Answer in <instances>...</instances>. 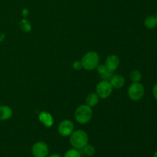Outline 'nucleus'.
I'll return each mask as SVG.
<instances>
[{"mask_svg": "<svg viewBox=\"0 0 157 157\" xmlns=\"http://www.w3.org/2000/svg\"><path fill=\"white\" fill-rule=\"evenodd\" d=\"M69 141L73 148L81 150L86 145L88 144L89 137L87 133L84 130H74L73 133L70 135Z\"/></svg>", "mask_w": 157, "mask_h": 157, "instance_id": "nucleus-1", "label": "nucleus"}, {"mask_svg": "<svg viewBox=\"0 0 157 157\" xmlns=\"http://www.w3.org/2000/svg\"><path fill=\"white\" fill-rule=\"evenodd\" d=\"M92 117H93V110L91 107L87 104H81L75 110V118L78 124H87L90 121Z\"/></svg>", "mask_w": 157, "mask_h": 157, "instance_id": "nucleus-2", "label": "nucleus"}, {"mask_svg": "<svg viewBox=\"0 0 157 157\" xmlns=\"http://www.w3.org/2000/svg\"><path fill=\"white\" fill-rule=\"evenodd\" d=\"M82 67L87 71H93L97 68L100 62V57L96 52L90 51L84 54L81 60Z\"/></svg>", "mask_w": 157, "mask_h": 157, "instance_id": "nucleus-3", "label": "nucleus"}, {"mask_svg": "<svg viewBox=\"0 0 157 157\" xmlns=\"http://www.w3.org/2000/svg\"><path fill=\"white\" fill-rule=\"evenodd\" d=\"M129 98L133 101L142 99L145 94V88L140 82L132 83L127 90Z\"/></svg>", "mask_w": 157, "mask_h": 157, "instance_id": "nucleus-4", "label": "nucleus"}, {"mask_svg": "<svg viewBox=\"0 0 157 157\" xmlns=\"http://www.w3.org/2000/svg\"><path fill=\"white\" fill-rule=\"evenodd\" d=\"M113 89L110 81L107 80H102L97 85L96 93L101 99H107L111 95Z\"/></svg>", "mask_w": 157, "mask_h": 157, "instance_id": "nucleus-5", "label": "nucleus"}, {"mask_svg": "<svg viewBox=\"0 0 157 157\" xmlns=\"http://www.w3.org/2000/svg\"><path fill=\"white\" fill-rule=\"evenodd\" d=\"M32 153L34 157H46L49 153L48 146L43 141H38L32 147Z\"/></svg>", "mask_w": 157, "mask_h": 157, "instance_id": "nucleus-6", "label": "nucleus"}, {"mask_svg": "<svg viewBox=\"0 0 157 157\" xmlns=\"http://www.w3.org/2000/svg\"><path fill=\"white\" fill-rule=\"evenodd\" d=\"M74 128L75 126L71 121L64 120L58 124V131L61 136L66 137V136H70V135L73 133Z\"/></svg>", "mask_w": 157, "mask_h": 157, "instance_id": "nucleus-7", "label": "nucleus"}, {"mask_svg": "<svg viewBox=\"0 0 157 157\" xmlns=\"http://www.w3.org/2000/svg\"><path fill=\"white\" fill-rule=\"evenodd\" d=\"M104 65L106 66L107 69L110 71H114L115 70L118 68L120 65V58L118 56L115 55H110L106 58L105 64Z\"/></svg>", "mask_w": 157, "mask_h": 157, "instance_id": "nucleus-8", "label": "nucleus"}, {"mask_svg": "<svg viewBox=\"0 0 157 157\" xmlns=\"http://www.w3.org/2000/svg\"><path fill=\"white\" fill-rule=\"evenodd\" d=\"M38 120L45 127H51L54 124L53 117L47 111H41L38 115Z\"/></svg>", "mask_w": 157, "mask_h": 157, "instance_id": "nucleus-9", "label": "nucleus"}, {"mask_svg": "<svg viewBox=\"0 0 157 157\" xmlns=\"http://www.w3.org/2000/svg\"><path fill=\"white\" fill-rule=\"evenodd\" d=\"M109 81L113 88L115 89L121 88L125 84V78L123 75H113Z\"/></svg>", "mask_w": 157, "mask_h": 157, "instance_id": "nucleus-10", "label": "nucleus"}, {"mask_svg": "<svg viewBox=\"0 0 157 157\" xmlns=\"http://www.w3.org/2000/svg\"><path fill=\"white\" fill-rule=\"evenodd\" d=\"M13 112L12 108L7 105L0 106V121H7L12 117Z\"/></svg>", "mask_w": 157, "mask_h": 157, "instance_id": "nucleus-11", "label": "nucleus"}, {"mask_svg": "<svg viewBox=\"0 0 157 157\" xmlns=\"http://www.w3.org/2000/svg\"><path fill=\"white\" fill-rule=\"evenodd\" d=\"M99 96L97 94V93H90L86 98V104L89 107H93L96 106L99 102Z\"/></svg>", "mask_w": 157, "mask_h": 157, "instance_id": "nucleus-12", "label": "nucleus"}, {"mask_svg": "<svg viewBox=\"0 0 157 157\" xmlns=\"http://www.w3.org/2000/svg\"><path fill=\"white\" fill-rule=\"evenodd\" d=\"M144 25L148 29H153L157 26V21L155 15H150L144 20Z\"/></svg>", "mask_w": 157, "mask_h": 157, "instance_id": "nucleus-13", "label": "nucleus"}, {"mask_svg": "<svg viewBox=\"0 0 157 157\" xmlns=\"http://www.w3.org/2000/svg\"><path fill=\"white\" fill-rule=\"evenodd\" d=\"M130 80L133 83L140 82L142 79V74L139 70H133L130 74Z\"/></svg>", "mask_w": 157, "mask_h": 157, "instance_id": "nucleus-14", "label": "nucleus"}, {"mask_svg": "<svg viewBox=\"0 0 157 157\" xmlns=\"http://www.w3.org/2000/svg\"><path fill=\"white\" fill-rule=\"evenodd\" d=\"M81 150H82L83 153H84V155H86L87 156H94L95 153V151H96V150H95L94 147L92 145H90V144L86 145Z\"/></svg>", "mask_w": 157, "mask_h": 157, "instance_id": "nucleus-15", "label": "nucleus"}, {"mask_svg": "<svg viewBox=\"0 0 157 157\" xmlns=\"http://www.w3.org/2000/svg\"><path fill=\"white\" fill-rule=\"evenodd\" d=\"M63 157H81V153L79 150L75 148L70 149L66 151Z\"/></svg>", "mask_w": 157, "mask_h": 157, "instance_id": "nucleus-16", "label": "nucleus"}, {"mask_svg": "<svg viewBox=\"0 0 157 157\" xmlns=\"http://www.w3.org/2000/svg\"><path fill=\"white\" fill-rule=\"evenodd\" d=\"M113 71H110L107 70V71L104 72L103 75H100L101 76V78H102V80H107V81H110V79L111 78V77L113 76Z\"/></svg>", "mask_w": 157, "mask_h": 157, "instance_id": "nucleus-17", "label": "nucleus"}, {"mask_svg": "<svg viewBox=\"0 0 157 157\" xmlns=\"http://www.w3.org/2000/svg\"><path fill=\"white\" fill-rule=\"evenodd\" d=\"M96 69H97V71H98V74H99L100 75H103L104 72H106L107 71V67H106V66L104 65V64H98Z\"/></svg>", "mask_w": 157, "mask_h": 157, "instance_id": "nucleus-18", "label": "nucleus"}, {"mask_svg": "<svg viewBox=\"0 0 157 157\" xmlns=\"http://www.w3.org/2000/svg\"><path fill=\"white\" fill-rule=\"evenodd\" d=\"M72 67H73V68L75 69V70H77V71L80 70V69H81V68H83L81 61H75V62L73 63V64H72Z\"/></svg>", "mask_w": 157, "mask_h": 157, "instance_id": "nucleus-19", "label": "nucleus"}, {"mask_svg": "<svg viewBox=\"0 0 157 157\" xmlns=\"http://www.w3.org/2000/svg\"><path fill=\"white\" fill-rule=\"evenodd\" d=\"M152 92H153V97H154L155 100L157 101V83L156 84H154V86H153Z\"/></svg>", "mask_w": 157, "mask_h": 157, "instance_id": "nucleus-20", "label": "nucleus"}, {"mask_svg": "<svg viewBox=\"0 0 157 157\" xmlns=\"http://www.w3.org/2000/svg\"><path fill=\"white\" fill-rule=\"evenodd\" d=\"M49 157H62L61 156H60L59 154H53L52 156H50Z\"/></svg>", "mask_w": 157, "mask_h": 157, "instance_id": "nucleus-21", "label": "nucleus"}, {"mask_svg": "<svg viewBox=\"0 0 157 157\" xmlns=\"http://www.w3.org/2000/svg\"><path fill=\"white\" fill-rule=\"evenodd\" d=\"M153 157H157V151L155 152V153H154V154H153Z\"/></svg>", "mask_w": 157, "mask_h": 157, "instance_id": "nucleus-22", "label": "nucleus"}, {"mask_svg": "<svg viewBox=\"0 0 157 157\" xmlns=\"http://www.w3.org/2000/svg\"><path fill=\"white\" fill-rule=\"evenodd\" d=\"M155 16H156V21H157V13H156V15H155Z\"/></svg>", "mask_w": 157, "mask_h": 157, "instance_id": "nucleus-23", "label": "nucleus"}]
</instances>
